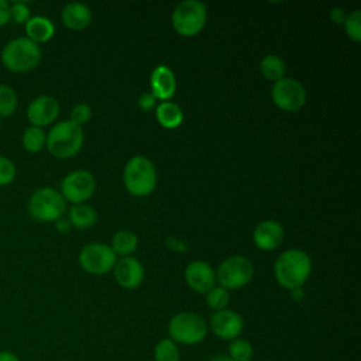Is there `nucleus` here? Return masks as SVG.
I'll return each instance as SVG.
<instances>
[{
	"label": "nucleus",
	"mask_w": 361,
	"mask_h": 361,
	"mask_svg": "<svg viewBox=\"0 0 361 361\" xmlns=\"http://www.w3.org/2000/svg\"><path fill=\"white\" fill-rule=\"evenodd\" d=\"M92 117V109L89 104L86 103H79L76 104L72 111H71V121L78 124V126H82L85 124L86 121H89V118Z\"/></svg>",
	"instance_id": "obj_32"
},
{
	"label": "nucleus",
	"mask_w": 361,
	"mask_h": 361,
	"mask_svg": "<svg viewBox=\"0 0 361 361\" xmlns=\"http://www.w3.org/2000/svg\"><path fill=\"white\" fill-rule=\"evenodd\" d=\"M283 227L276 220H264L254 228V243L258 248L269 251L275 250L283 241Z\"/></svg>",
	"instance_id": "obj_16"
},
{
	"label": "nucleus",
	"mask_w": 361,
	"mask_h": 361,
	"mask_svg": "<svg viewBox=\"0 0 361 361\" xmlns=\"http://www.w3.org/2000/svg\"><path fill=\"white\" fill-rule=\"evenodd\" d=\"M230 300V295L228 290L224 289L223 286H213L207 293H206V303L207 306L217 312V310H223L227 309Z\"/></svg>",
	"instance_id": "obj_28"
},
{
	"label": "nucleus",
	"mask_w": 361,
	"mask_h": 361,
	"mask_svg": "<svg viewBox=\"0 0 361 361\" xmlns=\"http://www.w3.org/2000/svg\"><path fill=\"white\" fill-rule=\"evenodd\" d=\"M344 27L350 38H353L354 41H360L361 39V11L354 10L353 13H350L344 21Z\"/></svg>",
	"instance_id": "obj_29"
},
{
	"label": "nucleus",
	"mask_w": 361,
	"mask_h": 361,
	"mask_svg": "<svg viewBox=\"0 0 361 361\" xmlns=\"http://www.w3.org/2000/svg\"><path fill=\"white\" fill-rule=\"evenodd\" d=\"M155 113L157 120L165 128H176L183 121L182 109L172 102H161Z\"/></svg>",
	"instance_id": "obj_20"
},
{
	"label": "nucleus",
	"mask_w": 361,
	"mask_h": 361,
	"mask_svg": "<svg viewBox=\"0 0 361 361\" xmlns=\"http://www.w3.org/2000/svg\"><path fill=\"white\" fill-rule=\"evenodd\" d=\"M210 361H234L233 358H230L228 355H226V354H219V355H216V357H213Z\"/></svg>",
	"instance_id": "obj_39"
},
{
	"label": "nucleus",
	"mask_w": 361,
	"mask_h": 361,
	"mask_svg": "<svg viewBox=\"0 0 361 361\" xmlns=\"http://www.w3.org/2000/svg\"><path fill=\"white\" fill-rule=\"evenodd\" d=\"M292 298L295 300H300L303 298V292H302V288H296V289H292Z\"/></svg>",
	"instance_id": "obj_38"
},
{
	"label": "nucleus",
	"mask_w": 361,
	"mask_h": 361,
	"mask_svg": "<svg viewBox=\"0 0 361 361\" xmlns=\"http://www.w3.org/2000/svg\"><path fill=\"white\" fill-rule=\"evenodd\" d=\"M0 127H1V121H0Z\"/></svg>",
	"instance_id": "obj_40"
},
{
	"label": "nucleus",
	"mask_w": 361,
	"mask_h": 361,
	"mask_svg": "<svg viewBox=\"0 0 361 361\" xmlns=\"http://www.w3.org/2000/svg\"><path fill=\"white\" fill-rule=\"evenodd\" d=\"M96 189V180L89 171L78 169L68 173L61 183V195L75 204L87 200Z\"/></svg>",
	"instance_id": "obj_11"
},
{
	"label": "nucleus",
	"mask_w": 361,
	"mask_h": 361,
	"mask_svg": "<svg viewBox=\"0 0 361 361\" xmlns=\"http://www.w3.org/2000/svg\"><path fill=\"white\" fill-rule=\"evenodd\" d=\"M114 278L126 289H134L144 279V267L134 257H123L114 264Z\"/></svg>",
	"instance_id": "obj_15"
},
{
	"label": "nucleus",
	"mask_w": 361,
	"mask_h": 361,
	"mask_svg": "<svg viewBox=\"0 0 361 361\" xmlns=\"http://www.w3.org/2000/svg\"><path fill=\"white\" fill-rule=\"evenodd\" d=\"M155 97L152 93H142L138 99V106L142 109V110H149L155 106Z\"/></svg>",
	"instance_id": "obj_33"
},
{
	"label": "nucleus",
	"mask_w": 361,
	"mask_h": 361,
	"mask_svg": "<svg viewBox=\"0 0 361 361\" xmlns=\"http://www.w3.org/2000/svg\"><path fill=\"white\" fill-rule=\"evenodd\" d=\"M330 18L334 21V23H337V24H344V21H345V18H347V14H345V11H344V8L343 7H333L331 8V11H330Z\"/></svg>",
	"instance_id": "obj_35"
},
{
	"label": "nucleus",
	"mask_w": 361,
	"mask_h": 361,
	"mask_svg": "<svg viewBox=\"0 0 361 361\" xmlns=\"http://www.w3.org/2000/svg\"><path fill=\"white\" fill-rule=\"evenodd\" d=\"M275 278L278 283L289 290L302 288L312 271L310 257L298 248H290L279 254L275 261Z\"/></svg>",
	"instance_id": "obj_1"
},
{
	"label": "nucleus",
	"mask_w": 361,
	"mask_h": 361,
	"mask_svg": "<svg viewBox=\"0 0 361 361\" xmlns=\"http://www.w3.org/2000/svg\"><path fill=\"white\" fill-rule=\"evenodd\" d=\"M23 147L25 151L28 152H38L44 148L45 141H47V135L44 133L42 128L39 127H27L23 133Z\"/></svg>",
	"instance_id": "obj_25"
},
{
	"label": "nucleus",
	"mask_w": 361,
	"mask_h": 361,
	"mask_svg": "<svg viewBox=\"0 0 361 361\" xmlns=\"http://www.w3.org/2000/svg\"><path fill=\"white\" fill-rule=\"evenodd\" d=\"M176 89L173 72L166 65H158L151 73V93L155 99L166 102L171 99Z\"/></svg>",
	"instance_id": "obj_17"
},
{
	"label": "nucleus",
	"mask_w": 361,
	"mask_h": 361,
	"mask_svg": "<svg viewBox=\"0 0 361 361\" xmlns=\"http://www.w3.org/2000/svg\"><path fill=\"white\" fill-rule=\"evenodd\" d=\"M55 227H56V230L59 231V233H69L71 231V228H72V224H71V221H69V219L68 217H65V216H62V217H59L56 221H55Z\"/></svg>",
	"instance_id": "obj_36"
},
{
	"label": "nucleus",
	"mask_w": 361,
	"mask_h": 361,
	"mask_svg": "<svg viewBox=\"0 0 361 361\" xmlns=\"http://www.w3.org/2000/svg\"><path fill=\"white\" fill-rule=\"evenodd\" d=\"M155 361H180V348L169 337L159 340L154 347Z\"/></svg>",
	"instance_id": "obj_24"
},
{
	"label": "nucleus",
	"mask_w": 361,
	"mask_h": 361,
	"mask_svg": "<svg viewBox=\"0 0 361 361\" xmlns=\"http://www.w3.org/2000/svg\"><path fill=\"white\" fill-rule=\"evenodd\" d=\"M82 268L94 275L107 274L116 264V254L110 245L102 243L86 244L79 252Z\"/></svg>",
	"instance_id": "obj_9"
},
{
	"label": "nucleus",
	"mask_w": 361,
	"mask_h": 361,
	"mask_svg": "<svg viewBox=\"0 0 361 361\" xmlns=\"http://www.w3.org/2000/svg\"><path fill=\"white\" fill-rule=\"evenodd\" d=\"M254 275L252 262L244 255H233L224 259L217 269V281L224 289H240L245 286Z\"/></svg>",
	"instance_id": "obj_8"
},
{
	"label": "nucleus",
	"mask_w": 361,
	"mask_h": 361,
	"mask_svg": "<svg viewBox=\"0 0 361 361\" xmlns=\"http://www.w3.org/2000/svg\"><path fill=\"white\" fill-rule=\"evenodd\" d=\"M206 6L199 0H183L172 13V24L176 32L185 37L197 34L206 24Z\"/></svg>",
	"instance_id": "obj_7"
},
{
	"label": "nucleus",
	"mask_w": 361,
	"mask_h": 361,
	"mask_svg": "<svg viewBox=\"0 0 361 361\" xmlns=\"http://www.w3.org/2000/svg\"><path fill=\"white\" fill-rule=\"evenodd\" d=\"M209 327L204 319L195 312H180L168 323V334L178 345H196L207 336Z\"/></svg>",
	"instance_id": "obj_4"
},
{
	"label": "nucleus",
	"mask_w": 361,
	"mask_h": 361,
	"mask_svg": "<svg viewBox=\"0 0 361 361\" xmlns=\"http://www.w3.org/2000/svg\"><path fill=\"white\" fill-rule=\"evenodd\" d=\"M124 185L131 195H149L157 185V171L154 164L144 155L128 159L124 168Z\"/></svg>",
	"instance_id": "obj_5"
},
{
	"label": "nucleus",
	"mask_w": 361,
	"mask_h": 361,
	"mask_svg": "<svg viewBox=\"0 0 361 361\" xmlns=\"http://www.w3.org/2000/svg\"><path fill=\"white\" fill-rule=\"evenodd\" d=\"M261 72L262 75L269 79V80H278L281 78H283L285 73V62L282 61V58H279L278 55L274 54H268L261 59L259 63Z\"/></svg>",
	"instance_id": "obj_23"
},
{
	"label": "nucleus",
	"mask_w": 361,
	"mask_h": 361,
	"mask_svg": "<svg viewBox=\"0 0 361 361\" xmlns=\"http://www.w3.org/2000/svg\"><path fill=\"white\" fill-rule=\"evenodd\" d=\"M185 279L190 289L199 293H207L216 283L213 268L200 259L192 261L185 269Z\"/></svg>",
	"instance_id": "obj_14"
},
{
	"label": "nucleus",
	"mask_w": 361,
	"mask_h": 361,
	"mask_svg": "<svg viewBox=\"0 0 361 361\" xmlns=\"http://www.w3.org/2000/svg\"><path fill=\"white\" fill-rule=\"evenodd\" d=\"M17 93L7 85H0V117H10L17 109Z\"/></svg>",
	"instance_id": "obj_27"
},
{
	"label": "nucleus",
	"mask_w": 361,
	"mask_h": 361,
	"mask_svg": "<svg viewBox=\"0 0 361 361\" xmlns=\"http://www.w3.org/2000/svg\"><path fill=\"white\" fill-rule=\"evenodd\" d=\"M68 219L72 226L78 228H87L96 223L97 213L92 206L86 203H78L69 209Z\"/></svg>",
	"instance_id": "obj_21"
},
{
	"label": "nucleus",
	"mask_w": 361,
	"mask_h": 361,
	"mask_svg": "<svg viewBox=\"0 0 361 361\" xmlns=\"http://www.w3.org/2000/svg\"><path fill=\"white\" fill-rule=\"evenodd\" d=\"M10 18L17 24H25L30 20V8L24 1L10 4Z\"/></svg>",
	"instance_id": "obj_31"
},
{
	"label": "nucleus",
	"mask_w": 361,
	"mask_h": 361,
	"mask_svg": "<svg viewBox=\"0 0 361 361\" xmlns=\"http://www.w3.org/2000/svg\"><path fill=\"white\" fill-rule=\"evenodd\" d=\"M10 20V3L0 0V27L6 25Z\"/></svg>",
	"instance_id": "obj_34"
},
{
	"label": "nucleus",
	"mask_w": 361,
	"mask_h": 361,
	"mask_svg": "<svg viewBox=\"0 0 361 361\" xmlns=\"http://www.w3.org/2000/svg\"><path fill=\"white\" fill-rule=\"evenodd\" d=\"M1 63L11 72H28L41 61L39 45L27 37L14 38L1 49Z\"/></svg>",
	"instance_id": "obj_2"
},
{
	"label": "nucleus",
	"mask_w": 361,
	"mask_h": 361,
	"mask_svg": "<svg viewBox=\"0 0 361 361\" xmlns=\"http://www.w3.org/2000/svg\"><path fill=\"white\" fill-rule=\"evenodd\" d=\"M62 23L71 30H82L92 21V10L87 4L79 1H71L65 4L61 13Z\"/></svg>",
	"instance_id": "obj_18"
},
{
	"label": "nucleus",
	"mask_w": 361,
	"mask_h": 361,
	"mask_svg": "<svg viewBox=\"0 0 361 361\" xmlns=\"http://www.w3.org/2000/svg\"><path fill=\"white\" fill-rule=\"evenodd\" d=\"M0 361H20V358L10 350H0Z\"/></svg>",
	"instance_id": "obj_37"
},
{
	"label": "nucleus",
	"mask_w": 361,
	"mask_h": 361,
	"mask_svg": "<svg viewBox=\"0 0 361 361\" xmlns=\"http://www.w3.org/2000/svg\"><path fill=\"white\" fill-rule=\"evenodd\" d=\"M47 148L56 158H69L79 152L83 144V130L71 120L56 123L47 134Z\"/></svg>",
	"instance_id": "obj_3"
},
{
	"label": "nucleus",
	"mask_w": 361,
	"mask_h": 361,
	"mask_svg": "<svg viewBox=\"0 0 361 361\" xmlns=\"http://www.w3.org/2000/svg\"><path fill=\"white\" fill-rule=\"evenodd\" d=\"M25 32L28 39L38 44L51 39L55 32V27L52 21L48 20L47 17L35 16L30 17V20L25 23Z\"/></svg>",
	"instance_id": "obj_19"
},
{
	"label": "nucleus",
	"mask_w": 361,
	"mask_h": 361,
	"mask_svg": "<svg viewBox=\"0 0 361 361\" xmlns=\"http://www.w3.org/2000/svg\"><path fill=\"white\" fill-rule=\"evenodd\" d=\"M28 212L38 221H56L66 212L63 196L52 188L37 189L28 200Z\"/></svg>",
	"instance_id": "obj_6"
},
{
	"label": "nucleus",
	"mask_w": 361,
	"mask_h": 361,
	"mask_svg": "<svg viewBox=\"0 0 361 361\" xmlns=\"http://www.w3.org/2000/svg\"><path fill=\"white\" fill-rule=\"evenodd\" d=\"M210 330L221 340L231 341L244 330V320L240 313H237L233 309H223L217 310L210 316L209 326Z\"/></svg>",
	"instance_id": "obj_12"
},
{
	"label": "nucleus",
	"mask_w": 361,
	"mask_h": 361,
	"mask_svg": "<svg viewBox=\"0 0 361 361\" xmlns=\"http://www.w3.org/2000/svg\"><path fill=\"white\" fill-rule=\"evenodd\" d=\"M227 355L234 361H251L254 357V347L247 338L237 337L230 341Z\"/></svg>",
	"instance_id": "obj_26"
},
{
	"label": "nucleus",
	"mask_w": 361,
	"mask_h": 361,
	"mask_svg": "<svg viewBox=\"0 0 361 361\" xmlns=\"http://www.w3.org/2000/svg\"><path fill=\"white\" fill-rule=\"evenodd\" d=\"M137 244H138V238L133 231L121 230L113 235L110 247L114 251V254H121L124 257H128V254H131L137 248Z\"/></svg>",
	"instance_id": "obj_22"
},
{
	"label": "nucleus",
	"mask_w": 361,
	"mask_h": 361,
	"mask_svg": "<svg viewBox=\"0 0 361 361\" xmlns=\"http://www.w3.org/2000/svg\"><path fill=\"white\" fill-rule=\"evenodd\" d=\"M59 114V103L55 97L44 94L38 96L27 107V118L34 127H44L55 121Z\"/></svg>",
	"instance_id": "obj_13"
},
{
	"label": "nucleus",
	"mask_w": 361,
	"mask_h": 361,
	"mask_svg": "<svg viewBox=\"0 0 361 361\" xmlns=\"http://www.w3.org/2000/svg\"><path fill=\"white\" fill-rule=\"evenodd\" d=\"M17 169L11 159L4 155H0V186L10 185L16 178Z\"/></svg>",
	"instance_id": "obj_30"
},
{
	"label": "nucleus",
	"mask_w": 361,
	"mask_h": 361,
	"mask_svg": "<svg viewBox=\"0 0 361 361\" xmlns=\"http://www.w3.org/2000/svg\"><path fill=\"white\" fill-rule=\"evenodd\" d=\"M274 103L286 111L299 110L306 102L305 86L293 78H281L278 79L271 90Z\"/></svg>",
	"instance_id": "obj_10"
}]
</instances>
